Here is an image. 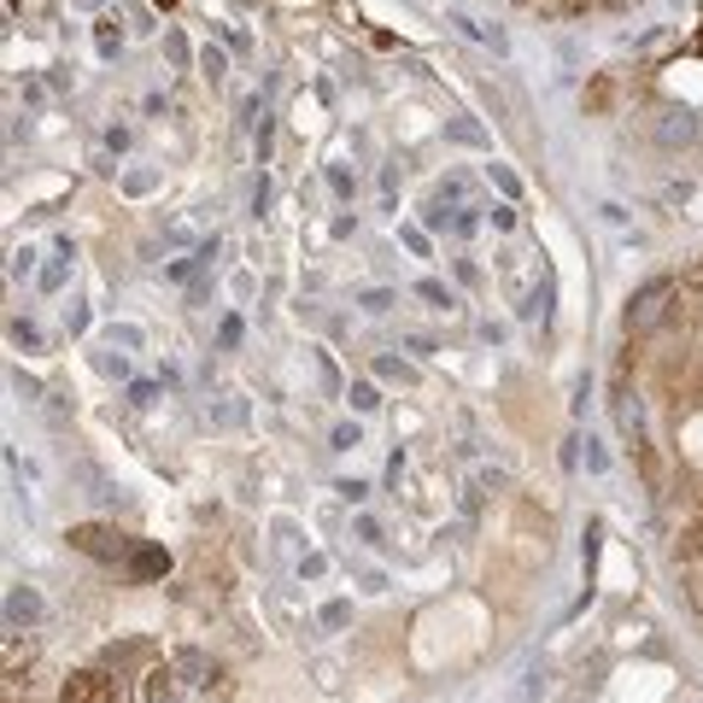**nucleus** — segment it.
<instances>
[{"label": "nucleus", "instance_id": "21", "mask_svg": "<svg viewBox=\"0 0 703 703\" xmlns=\"http://www.w3.org/2000/svg\"><path fill=\"white\" fill-rule=\"evenodd\" d=\"M463 194H469V182H463V176H446L440 189H434V200H440V205H463Z\"/></svg>", "mask_w": 703, "mask_h": 703}, {"label": "nucleus", "instance_id": "2", "mask_svg": "<svg viewBox=\"0 0 703 703\" xmlns=\"http://www.w3.org/2000/svg\"><path fill=\"white\" fill-rule=\"evenodd\" d=\"M71 551H82V557H94V563H130L135 557V540L123 528H106V522H77L71 533Z\"/></svg>", "mask_w": 703, "mask_h": 703}, {"label": "nucleus", "instance_id": "7", "mask_svg": "<svg viewBox=\"0 0 703 703\" xmlns=\"http://www.w3.org/2000/svg\"><path fill=\"white\" fill-rule=\"evenodd\" d=\"M130 574H135V581H164V574H171V551H164V546H135Z\"/></svg>", "mask_w": 703, "mask_h": 703}, {"label": "nucleus", "instance_id": "31", "mask_svg": "<svg viewBox=\"0 0 703 703\" xmlns=\"http://www.w3.org/2000/svg\"><path fill=\"white\" fill-rule=\"evenodd\" d=\"M417 294H422L428 305H440V312H446V305H451V294H446V287H440V282H417Z\"/></svg>", "mask_w": 703, "mask_h": 703}, {"label": "nucleus", "instance_id": "4", "mask_svg": "<svg viewBox=\"0 0 703 703\" xmlns=\"http://www.w3.org/2000/svg\"><path fill=\"white\" fill-rule=\"evenodd\" d=\"M171 674H176V686H189V692H212L223 669H217L200 645H176V651H171Z\"/></svg>", "mask_w": 703, "mask_h": 703}, {"label": "nucleus", "instance_id": "46", "mask_svg": "<svg viewBox=\"0 0 703 703\" xmlns=\"http://www.w3.org/2000/svg\"><path fill=\"white\" fill-rule=\"evenodd\" d=\"M217 422H241V399H223L217 405Z\"/></svg>", "mask_w": 703, "mask_h": 703}, {"label": "nucleus", "instance_id": "1", "mask_svg": "<svg viewBox=\"0 0 703 703\" xmlns=\"http://www.w3.org/2000/svg\"><path fill=\"white\" fill-rule=\"evenodd\" d=\"M674 299H680L674 276H651V282H639V287H633V299H628V312H622L628 335H651V328L674 312Z\"/></svg>", "mask_w": 703, "mask_h": 703}, {"label": "nucleus", "instance_id": "15", "mask_svg": "<svg viewBox=\"0 0 703 703\" xmlns=\"http://www.w3.org/2000/svg\"><path fill=\"white\" fill-rule=\"evenodd\" d=\"M12 346L18 352H41V328L30 317H12Z\"/></svg>", "mask_w": 703, "mask_h": 703}, {"label": "nucleus", "instance_id": "45", "mask_svg": "<svg viewBox=\"0 0 703 703\" xmlns=\"http://www.w3.org/2000/svg\"><path fill=\"white\" fill-rule=\"evenodd\" d=\"M358 540H369V546H381V528L369 522V516H358Z\"/></svg>", "mask_w": 703, "mask_h": 703}, {"label": "nucleus", "instance_id": "32", "mask_svg": "<svg viewBox=\"0 0 703 703\" xmlns=\"http://www.w3.org/2000/svg\"><path fill=\"white\" fill-rule=\"evenodd\" d=\"M317 381H323L328 393H340V376H335V364H328V352H317Z\"/></svg>", "mask_w": 703, "mask_h": 703}, {"label": "nucleus", "instance_id": "40", "mask_svg": "<svg viewBox=\"0 0 703 703\" xmlns=\"http://www.w3.org/2000/svg\"><path fill=\"white\" fill-rule=\"evenodd\" d=\"M335 492H340V499H346V505H364V492H369V487H364V481H340Z\"/></svg>", "mask_w": 703, "mask_h": 703}, {"label": "nucleus", "instance_id": "11", "mask_svg": "<svg viewBox=\"0 0 703 703\" xmlns=\"http://www.w3.org/2000/svg\"><path fill=\"white\" fill-rule=\"evenodd\" d=\"M446 135L458 141V147H487V130H481L475 118H451V123H446Z\"/></svg>", "mask_w": 703, "mask_h": 703}, {"label": "nucleus", "instance_id": "9", "mask_svg": "<svg viewBox=\"0 0 703 703\" xmlns=\"http://www.w3.org/2000/svg\"><path fill=\"white\" fill-rule=\"evenodd\" d=\"M376 376H381V381H399V387H417V364H405V358H393V352H381V358H376Z\"/></svg>", "mask_w": 703, "mask_h": 703}, {"label": "nucleus", "instance_id": "14", "mask_svg": "<svg viewBox=\"0 0 703 703\" xmlns=\"http://www.w3.org/2000/svg\"><path fill=\"white\" fill-rule=\"evenodd\" d=\"M94 369H100V376H130V358H123V352L118 346H106V352H94Z\"/></svg>", "mask_w": 703, "mask_h": 703}, {"label": "nucleus", "instance_id": "30", "mask_svg": "<svg viewBox=\"0 0 703 703\" xmlns=\"http://www.w3.org/2000/svg\"><path fill=\"white\" fill-rule=\"evenodd\" d=\"M328 189H335L340 200H352V171H340V164H328Z\"/></svg>", "mask_w": 703, "mask_h": 703}, {"label": "nucleus", "instance_id": "38", "mask_svg": "<svg viewBox=\"0 0 703 703\" xmlns=\"http://www.w3.org/2000/svg\"><path fill=\"white\" fill-rule=\"evenodd\" d=\"M12 387H18V393H24V399H41V381H30V376H24V369H12Z\"/></svg>", "mask_w": 703, "mask_h": 703}, {"label": "nucleus", "instance_id": "34", "mask_svg": "<svg viewBox=\"0 0 703 703\" xmlns=\"http://www.w3.org/2000/svg\"><path fill=\"white\" fill-rule=\"evenodd\" d=\"M65 328L82 335V328H89V305H65Z\"/></svg>", "mask_w": 703, "mask_h": 703}, {"label": "nucleus", "instance_id": "41", "mask_svg": "<svg viewBox=\"0 0 703 703\" xmlns=\"http://www.w3.org/2000/svg\"><path fill=\"white\" fill-rule=\"evenodd\" d=\"M587 106H592V112H604V106H610V82H592V94H587Z\"/></svg>", "mask_w": 703, "mask_h": 703}, {"label": "nucleus", "instance_id": "3", "mask_svg": "<svg viewBox=\"0 0 703 703\" xmlns=\"http://www.w3.org/2000/svg\"><path fill=\"white\" fill-rule=\"evenodd\" d=\"M123 680L112 669H77L65 686H59V703H118Z\"/></svg>", "mask_w": 703, "mask_h": 703}, {"label": "nucleus", "instance_id": "42", "mask_svg": "<svg viewBox=\"0 0 703 703\" xmlns=\"http://www.w3.org/2000/svg\"><path fill=\"white\" fill-rule=\"evenodd\" d=\"M399 241H405V246H410V253H417V258L428 253V235H422V230H399Z\"/></svg>", "mask_w": 703, "mask_h": 703}, {"label": "nucleus", "instance_id": "5", "mask_svg": "<svg viewBox=\"0 0 703 703\" xmlns=\"http://www.w3.org/2000/svg\"><path fill=\"white\" fill-rule=\"evenodd\" d=\"M651 135L663 141V147H692L697 141V112L692 106H663L651 123Z\"/></svg>", "mask_w": 703, "mask_h": 703}, {"label": "nucleus", "instance_id": "6", "mask_svg": "<svg viewBox=\"0 0 703 703\" xmlns=\"http://www.w3.org/2000/svg\"><path fill=\"white\" fill-rule=\"evenodd\" d=\"M41 615H48V604H41L35 587H12L7 592V633H30Z\"/></svg>", "mask_w": 703, "mask_h": 703}, {"label": "nucleus", "instance_id": "35", "mask_svg": "<svg viewBox=\"0 0 703 703\" xmlns=\"http://www.w3.org/2000/svg\"><path fill=\"white\" fill-rule=\"evenodd\" d=\"M317 686L323 692H340V669L335 663H317Z\"/></svg>", "mask_w": 703, "mask_h": 703}, {"label": "nucleus", "instance_id": "47", "mask_svg": "<svg viewBox=\"0 0 703 703\" xmlns=\"http://www.w3.org/2000/svg\"><path fill=\"white\" fill-rule=\"evenodd\" d=\"M405 346L417 352V358H428V352H434V340H428V335H405Z\"/></svg>", "mask_w": 703, "mask_h": 703}, {"label": "nucleus", "instance_id": "22", "mask_svg": "<svg viewBox=\"0 0 703 703\" xmlns=\"http://www.w3.org/2000/svg\"><path fill=\"white\" fill-rule=\"evenodd\" d=\"M487 176H492V189H499L505 200H516V194H522V182H516V176L505 171V164H487Z\"/></svg>", "mask_w": 703, "mask_h": 703}, {"label": "nucleus", "instance_id": "24", "mask_svg": "<svg viewBox=\"0 0 703 703\" xmlns=\"http://www.w3.org/2000/svg\"><path fill=\"white\" fill-rule=\"evenodd\" d=\"M358 305H364L369 317H381V312H393V294H387V287H369V294H364Z\"/></svg>", "mask_w": 703, "mask_h": 703}, {"label": "nucleus", "instance_id": "20", "mask_svg": "<svg viewBox=\"0 0 703 703\" xmlns=\"http://www.w3.org/2000/svg\"><path fill=\"white\" fill-rule=\"evenodd\" d=\"M346 399H352V410H376V405H381V393L369 387V381H352V387H346Z\"/></svg>", "mask_w": 703, "mask_h": 703}, {"label": "nucleus", "instance_id": "26", "mask_svg": "<svg viewBox=\"0 0 703 703\" xmlns=\"http://www.w3.org/2000/svg\"><path fill=\"white\" fill-rule=\"evenodd\" d=\"M153 171H130V176H123V194H153Z\"/></svg>", "mask_w": 703, "mask_h": 703}, {"label": "nucleus", "instance_id": "16", "mask_svg": "<svg viewBox=\"0 0 703 703\" xmlns=\"http://www.w3.org/2000/svg\"><path fill=\"white\" fill-rule=\"evenodd\" d=\"M598 540H604V522H587V546H581V569H587V587H592V569H598Z\"/></svg>", "mask_w": 703, "mask_h": 703}, {"label": "nucleus", "instance_id": "12", "mask_svg": "<svg viewBox=\"0 0 703 703\" xmlns=\"http://www.w3.org/2000/svg\"><path fill=\"white\" fill-rule=\"evenodd\" d=\"M94 48H100V59H118V48H123L118 18H100V24H94Z\"/></svg>", "mask_w": 703, "mask_h": 703}, {"label": "nucleus", "instance_id": "44", "mask_svg": "<svg viewBox=\"0 0 703 703\" xmlns=\"http://www.w3.org/2000/svg\"><path fill=\"white\" fill-rule=\"evenodd\" d=\"M475 223H481L475 212H458V217H451V235H475Z\"/></svg>", "mask_w": 703, "mask_h": 703}, {"label": "nucleus", "instance_id": "19", "mask_svg": "<svg viewBox=\"0 0 703 703\" xmlns=\"http://www.w3.org/2000/svg\"><path fill=\"white\" fill-rule=\"evenodd\" d=\"M141 340H147V335H141L135 323H112V328H106V346H123V352H135Z\"/></svg>", "mask_w": 703, "mask_h": 703}, {"label": "nucleus", "instance_id": "39", "mask_svg": "<svg viewBox=\"0 0 703 703\" xmlns=\"http://www.w3.org/2000/svg\"><path fill=\"white\" fill-rule=\"evenodd\" d=\"M153 399H159L153 381H135V387H130V405H153Z\"/></svg>", "mask_w": 703, "mask_h": 703}, {"label": "nucleus", "instance_id": "33", "mask_svg": "<svg viewBox=\"0 0 703 703\" xmlns=\"http://www.w3.org/2000/svg\"><path fill=\"white\" fill-rule=\"evenodd\" d=\"M323 569H328V557H317V551H312V557H299V581H317Z\"/></svg>", "mask_w": 703, "mask_h": 703}, {"label": "nucleus", "instance_id": "18", "mask_svg": "<svg viewBox=\"0 0 703 703\" xmlns=\"http://www.w3.org/2000/svg\"><path fill=\"white\" fill-rule=\"evenodd\" d=\"M65 258H71V241H59V258L41 271V287H48V294H53V287H65Z\"/></svg>", "mask_w": 703, "mask_h": 703}, {"label": "nucleus", "instance_id": "37", "mask_svg": "<svg viewBox=\"0 0 703 703\" xmlns=\"http://www.w3.org/2000/svg\"><path fill=\"white\" fill-rule=\"evenodd\" d=\"M7 271H12V276H30V271H35V253H30V246H24V253H12Z\"/></svg>", "mask_w": 703, "mask_h": 703}, {"label": "nucleus", "instance_id": "28", "mask_svg": "<svg viewBox=\"0 0 703 703\" xmlns=\"http://www.w3.org/2000/svg\"><path fill=\"white\" fill-rule=\"evenodd\" d=\"M164 53H171V65H189V59H194V53H189V41H182L176 30L164 35Z\"/></svg>", "mask_w": 703, "mask_h": 703}, {"label": "nucleus", "instance_id": "13", "mask_svg": "<svg viewBox=\"0 0 703 703\" xmlns=\"http://www.w3.org/2000/svg\"><path fill=\"white\" fill-rule=\"evenodd\" d=\"M171 680H176V674H164V669H153V674H147V703H182V697H176V686H171Z\"/></svg>", "mask_w": 703, "mask_h": 703}, {"label": "nucleus", "instance_id": "29", "mask_svg": "<svg viewBox=\"0 0 703 703\" xmlns=\"http://www.w3.org/2000/svg\"><path fill=\"white\" fill-rule=\"evenodd\" d=\"M487 217H492V230H516V205H487Z\"/></svg>", "mask_w": 703, "mask_h": 703}, {"label": "nucleus", "instance_id": "10", "mask_svg": "<svg viewBox=\"0 0 703 703\" xmlns=\"http://www.w3.org/2000/svg\"><path fill=\"white\" fill-rule=\"evenodd\" d=\"M77 475H82V481H89V499H94V505H118V499H123V492H118V487H112V481H106V475H100V469L77 463Z\"/></svg>", "mask_w": 703, "mask_h": 703}, {"label": "nucleus", "instance_id": "23", "mask_svg": "<svg viewBox=\"0 0 703 703\" xmlns=\"http://www.w3.org/2000/svg\"><path fill=\"white\" fill-rule=\"evenodd\" d=\"M328 446H335V451H352V446H364V434H358V422H340L335 434H328Z\"/></svg>", "mask_w": 703, "mask_h": 703}, {"label": "nucleus", "instance_id": "36", "mask_svg": "<svg viewBox=\"0 0 703 703\" xmlns=\"http://www.w3.org/2000/svg\"><path fill=\"white\" fill-rule=\"evenodd\" d=\"M12 12H18V18H24V12L41 18V12H53V0H12Z\"/></svg>", "mask_w": 703, "mask_h": 703}, {"label": "nucleus", "instance_id": "25", "mask_svg": "<svg viewBox=\"0 0 703 703\" xmlns=\"http://www.w3.org/2000/svg\"><path fill=\"white\" fill-rule=\"evenodd\" d=\"M352 622V604L346 598H335V604H323V628H346Z\"/></svg>", "mask_w": 703, "mask_h": 703}, {"label": "nucleus", "instance_id": "43", "mask_svg": "<svg viewBox=\"0 0 703 703\" xmlns=\"http://www.w3.org/2000/svg\"><path fill=\"white\" fill-rule=\"evenodd\" d=\"M264 205H271V182L258 176V182H253V212H258V217H264Z\"/></svg>", "mask_w": 703, "mask_h": 703}, {"label": "nucleus", "instance_id": "17", "mask_svg": "<svg viewBox=\"0 0 703 703\" xmlns=\"http://www.w3.org/2000/svg\"><path fill=\"white\" fill-rule=\"evenodd\" d=\"M200 71H205V82L230 77V59H223V48H200Z\"/></svg>", "mask_w": 703, "mask_h": 703}, {"label": "nucleus", "instance_id": "27", "mask_svg": "<svg viewBox=\"0 0 703 703\" xmlns=\"http://www.w3.org/2000/svg\"><path fill=\"white\" fill-rule=\"evenodd\" d=\"M217 346H223V352H235V346H241V317H223V328H217Z\"/></svg>", "mask_w": 703, "mask_h": 703}, {"label": "nucleus", "instance_id": "8", "mask_svg": "<svg viewBox=\"0 0 703 703\" xmlns=\"http://www.w3.org/2000/svg\"><path fill=\"white\" fill-rule=\"evenodd\" d=\"M674 557H680V563H697V557H703V516H692V522L680 528V540H674Z\"/></svg>", "mask_w": 703, "mask_h": 703}]
</instances>
